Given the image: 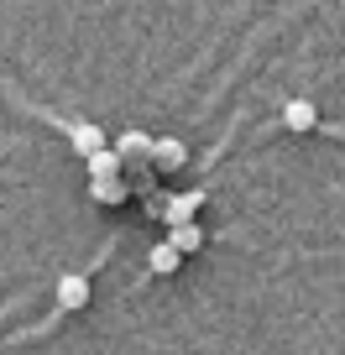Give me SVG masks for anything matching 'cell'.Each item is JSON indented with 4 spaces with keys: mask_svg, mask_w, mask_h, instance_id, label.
<instances>
[{
    "mask_svg": "<svg viewBox=\"0 0 345 355\" xmlns=\"http://www.w3.org/2000/svg\"><path fill=\"white\" fill-rule=\"evenodd\" d=\"M152 157H157V167H167V173H173V167L189 162V146H183L178 136H162V141L152 146Z\"/></svg>",
    "mask_w": 345,
    "mask_h": 355,
    "instance_id": "277c9868",
    "label": "cell"
},
{
    "mask_svg": "<svg viewBox=\"0 0 345 355\" xmlns=\"http://www.w3.org/2000/svg\"><path fill=\"white\" fill-rule=\"evenodd\" d=\"M90 178H121V157L105 146L100 157H90Z\"/></svg>",
    "mask_w": 345,
    "mask_h": 355,
    "instance_id": "ba28073f",
    "label": "cell"
},
{
    "mask_svg": "<svg viewBox=\"0 0 345 355\" xmlns=\"http://www.w3.org/2000/svg\"><path fill=\"white\" fill-rule=\"evenodd\" d=\"M90 193H94L100 204H121V199H126V183H121V178H94Z\"/></svg>",
    "mask_w": 345,
    "mask_h": 355,
    "instance_id": "52a82bcc",
    "label": "cell"
},
{
    "mask_svg": "<svg viewBox=\"0 0 345 355\" xmlns=\"http://www.w3.org/2000/svg\"><path fill=\"white\" fill-rule=\"evenodd\" d=\"M84 303H90V282L78 277V272H68V277H58V309H84Z\"/></svg>",
    "mask_w": 345,
    "mask_h": 355,
    "instance_id": "3957f363",
    "label": "cell"
},
{
    "mask_svg": "<svg viewBox=\"0 0 345 355\" xmlns=\"http://www.w3.org/2000/svg\"><path fill=\"white\" fill-rule=\"evenodd\" d=\"M146 266H152V272H157V277H167V272H178V266H183V251H178V245H152V256H146Z\"/></svg>",
    "mask_w": 345,
    "mask_h": 355,
    "instance_id": "5b68a950",
    "label": "cell"
},
{
    "mask_svg": "<svg viewBox=\"0 0 345 355\" xmlns=\"http://www.w3.org/2000/svg\"><path fill=\"white\" fill-rule=\"evenodd\" d=\"M283 125H288V131H314V125H319V105L314 100H288L283 105Z\"/></svg>",
    "mask_w": 345,
    "mask_h": 355,
    "instance_id": "7a4b0ae2",
    "label": "cell"
},
{
    "mask_svg": "<svg viewBox=\"0 0 345 355\" xmlns=\"http://www.w3.org/2000/svg\"><path fill=\"white\" fill-rule=\"evenodd\" d=\"M68 141H74V152L90 162V157H100L105 152V131L100 125H90V121H78V125H68Z\"/></svg>",
    "mask_w": 345,
    "mask_h": 355,
    "instance_id": "6da1fadb",
    "label": "cell"
},
{
    "mask_svg": "<svg viewBox=\"0 0 345 355\" xmlns=\"http://www.w3.org/2000/svg\"><path fill=\"white\" fill-rule=\"evenodd\" d=\"M167 245H178L183 256H189V251H199V245H204V225H194V220L173 225V235H167Z\"/></svg>",
    "mask_w": 345,
    "mask_h": 355,
    "instance_id": "8992f818",
    "label": "cell"
}]
</instances>
